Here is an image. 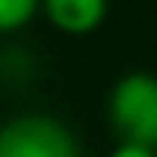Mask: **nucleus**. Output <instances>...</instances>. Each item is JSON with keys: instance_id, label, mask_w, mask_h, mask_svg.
Returning <instances> with one entry per match:
<instances>
[{"instance_id": "nucleus-4", "label": "nucleus", "mask_w": 157, "mask_h": 157, "mask_svg": "<svg viewBox=\"0 0 157 157\" xmlns=\"http://www.w3.org/2000/svg\"><path fill=\"white\" fill-rule=\"evenodd\" d=\"M37 13L34 0H0V31H19Z\"/></svg>"}, {"instance_id": "nucleus-1", "label": "nucleus", "mask_w": 157, "mask_h": 157, "mask_svg": "<svg viewBox=\"0 0 157 157\" xmlns=\"http://www.w3.org/2000/svg\"><path fill=\"white\" fill-rule=\"evenodd\" d=\"M108 114L114 129L129 145L154 148L157 145V77L132 71L120 77L111 90Z\"/></svg>"}, {"instance_id": "nucleus-2", "label": "nucleus", "mask_w": 157, "mask_h": 157, "mask_svg": "<svg viewBox=\"0 0 157 157\" xmlns=\"http://www.w3.org/2000/svg\"><path fill=\"white\" fill-rule=\"evenodd\" d=\"M0 157H80L65 123L46 114H22L0 126Z\"/></svg>"}, {"instance_id": "nucleus-3", "label": "nucleus", "mask_w": 157, "mask_h": 157, "mask_svg": "<svg viewBox=\"0 0 157 157\" xmlns=\"http://www.w3.org/2000/svg\"><path fill=\"white\" fill-rule=\"evenodd\" d=\"M46 16L59 31L68 34H86L96 31L99 22L105 19L108 6L102 0H46Z\"/></svg>"}, {"instance_id": "nucleus-5", "label": "nucleus", "mask_w": 157, "mask_h": 157, "mask_svg": "<svg viewBox=\"0 0 157 157\" xmlns=\"http://www.w3.org/2000/svg\"><path fill=\"white\" fill-rule=\"evenodd\" d=\"M111 157H157V154H154V148H142V145H129V142H123Z\"/></svg>"}]
</instances>
